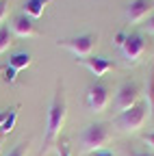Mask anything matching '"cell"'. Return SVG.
Listing matches in <instances>:
<instances>
[{"label":"cell","instance_id":"1","mask_svg":"<svg viewBox=\"0 0 154 156\" xmlns=\"http://www.w3.org/2000/svg\"><path fill=\"white\" fill-rule=\"evenodd\" d=\"M65 117H67V102H65V89H63V83L56 85V91H54V98L50 102V108H48V119H46V139H44V147H41V156L48 154L52 150V145L56 143L61 134V128L65 124Z\"/></svg>","mask_w":154,"mask_h":156},{"label":"cell","instance_id":"2","mask_svg":"<svg viewBox=\"0 0 154 156\" xmlns=\"http://www.w3.org/2000/svg\"><path fill=\"white\" fill-rule=\"evenodd\" d=\"M111 141V130L106 124H89L81 134V150L83 152H98Z\"/></svg>","mask_w":154,"mask_h":156},{"label":"cell","instance_id":"3","mask_svg":"<svg viewBox=\"0 0 154 156\" xmlns=\"http://www.w3.org/2000/svg\"><path fill=\"white\" fill-rule=\"evenodd\" d=\"M145 117H148V104L143 102H137L134 106H130L128 111H122L117 117H115V126H117L120 130L124 132H134V130H139L145 122Z\"/></svg>","mask_w":154,"mask_h":156},{"label":"cell","instance_id":"4","mask_svg":"<svg viewBox=\"0 0 154 156\" xmlns=\"http://www.w3.org/2000/svg\"><path fill=\"white\" fill-rule=\"evenodd\" d=\"M95 41H98V37L91 35V33H87V35H78V37H72V39H61L59 46L61 48H67L70 52H74L78 58H83V56H89L91 54Z\"/></svg>","mask_w":154,"mask_h":156},{"label":"cell","instance_id":"5","mask_svg":"<svg viewBox=\"0 0 154 156\" xmlns=\"http://www.w3.org/2000/svg\"><path fill=\"white\" fill-rule=\"evenodd\" d=\"M143 52H145V39L139 33L126 35V41L122 46V54L126 58V65H137L139 58L143 56Z\"/></svg>","mask_w":154,"mask_h":156},{"label":"cell","instance_id":"6","mask_svg":"<svg viewBox=\"0 0 154 156\" xmlns=\"http://www.w3.org/2000/svg\"><path fill=\"white\" fill-rule=\"evenodd\" d=\"M85 102H87V106H89L93 113L104 111V108L109 106V89H106V85H102V83H93V85H89Z\"/></svg>","mask_w":154,"mask_h":156},{"label":"cell","instance_id":"7","mask_svg":"<svg viewBox=\"0 0 154 156\" xmlns=\"http://www.w3.org/2000/svg\"><path fill=\"white\" fill-rule=\"evenodd\" d=\"M139 85L137 83H124L117 91V98H115V106H117V111H128L130 106H134L139 102Z\"/></svg>","mask_w":154,"mask_h":156},{"label":"cell","instance_id":"8","mask_svg":"<svg viewBox=\"0 0 154 156\" xmlns=\"http://www.w3.org/2000/svg\"><path fill=\"white\" fill-rule=\"evenodd\" d=\"M78 63L81 65H85L95 78H100V76H104L111 67H113V61H109V58H104V56H83V58H78Z\"/></svg>","mask_w":154,"mask_h":156},{"label":"cell","instance_id":"9","mask_svg":"<svg viewBox=\"0 0 154 156\" xmlns=\"http://www.w3.org/2000/svg\"><path fill=\"white\" fill-rule=\"evenodd\" d=\"M152 9H154V2H152V0H132V2L128 5V9H126V17L130 20L132 24H134V22H141V20H143Z\"/></svg>","mask_w":154,"mask_h":156},{"label":"cell","instance_id":"10","mask_svg":"<svg viewBox=\"0 0 154 156\" xmlns=\"http://www.w3.org/2000/svg\"><path fill=\"white\" fill-rule=\"evenodd\" d=\"M13 33L17 37H35L37 35V28L33 24V20L26 17V15H20L13 20Z\"/></svg>","mask_w":154,"mask_h":156},{"label":"cell","instance_id":"11","mask_svg":"<svg viewBox=\"0 0 154 156\" xmlns=\"http://www.w3.org/2000/svg\"><path fill=\"white\" fill-rule=\"evenodd\" d=\"M52 2V0H26L24 2V15L30 20H37L44 15V9Z\"/></svg>","mask_w":154,"mask_h":156},{"label":"cell","instance_id":"12","mask_svg":"<svg viewBox=\"0 0 154 156\" xmlns=\"http://www.w3.org/2000/svg\"><path fill=\"white\" fill-rule=\"evenodd\" d=\"M30 63H33V58H30V54H28V52H15V54L9 58V67H11L13 72L26 69Z\"/></svg>","mask_w":154,"mask_h":156},{"label":"cell","instance_id":"13","mask_svg":"<svg viewBox=\"0 0 154 156\" xmlns=\"http://www.w3.org/2000/svg\"><path fill=\"white\" fill-rule=\"evenodd\" d=\"M17 106H13L11 111H9V115H7V119L2 122V126H0V132L2 134H11L13 132V128H15V119H17Z\"/></svg>","mask_w":154,"mask_h":156},{"label":"cell","instance_id":"14","mask_svg":"<svg viewBox=\"0 0 154 156\" xmlns=\"http://www.w3.org/2000/svg\"><path fill=\"white\" fill-rule=\"evenodd\" d=\"M9 44H11V33H9L7 26H2V28H0V54L9 48Z\"/></svg>","mask_w":154,"mask_h":156},{"label":"cell","instance_id":"15","mask_svg":"<svg viewBox=\"0 0 154 156\" xmlns=\"http://www.w3.org/2000/svg\"><path fill=\"white\" fill-rule=\"evenodd\" d=\"M148 102H150V111L154 115V72L150 76V83H148Z\"/></svg>","mask_w":154,"mask_h":156},{"label":"cell","instance_id":"16","mask_svg":"<svg viewBox=\"0 0 154 156\" xmlns=\"http://www.w3.org/2000/svg\"><path fill=\"white\" fill-rule=\"evenodd\" d=\"M2 74H5V76H2V78H5V83H9V85H13V83L17 80V72H13L9 65L2 69Z\"/></svg>","mask_w":154,"mask_h":156},{"label":"cell","instance_id":"17","mask_svg":"<svg viewBox=\"0 0 154 156\" xmlns=\"http://www.w3.org/2000/svg\"><path fill=\"white\" fill-rule=\"evenodd\" d=\"M24 152H26V143H20L15 150H11L7 156H24Z\"/></svg>","mask_w":154,"mask_h":156},{"label":"cell","instance_id":"18","mask_svg":"<svg viewBox=\"0 0 154 156\" xmlns=\"http://www.w3.org/2000/svg\"><path fill=\"white\" fill-rule=\"evenodd\" d=\"M56 152H59V156H72V154H70V145H67L65 141H63V143H59Z\"/></svg>","mask_w":154,"mask_h":156},{"label":"cell","instance_id":"19","mask_svg":"<svg viewBox=\"0 0 154 156\" xmlns=\"http://www.w3.org/2000/svg\"><path fill=\"white\" fill-rule=\"evenodd\" d=\"M124 41H126V33H122V30H120L117 35H115V41H113V44L122 48V46H124Z\"/></svg>","mask_w":154,"mask_h":156},{"label":"cell","instance_id":"20","mask_svg":"<svg viewBox=\"0 0 154 156\" xmlns=\"http://www.w3.org/2000/svg\"><path fill=\"white\" fill-rule=\"evenodd\" d=\"M5 15H7V2H5V0H0V24H2Z\"/></svg>","mask_w":154,"mask_h":156},{"label":"cell","instance_id":"21","mask_svg":"<svg viewBox=\"0 0 154 156\" xmlns=\"http://www.w3.org/2000/svg\"><path fill=\"white\" fill-rule=\"evenodd\" d=\"M143 141H145L148 145H152V147H154V132H148V134H143Z\"/></svg>","mask_w":154,"mask_h":156},{"label":"cell","instance_id":"22","mask_svg":"<svg viewBox=\"0 0 154 156\" xmlns=\"http://www.w3.org/2000/svg\"><path fill=\"white\" fill-rule=\"evenodd\" d=\"M91 156H113L111 152H104V150H98V152H91Z\"/></svg>","mask_w":154,"mask_h":156},{"label":"cell","instance_id":"23","mask_svg":"<svg viewBox=\"0 0 154 156\" xmlns=\"http://www.w3.org/2000/svg\"><path fill=\"white\" fill-rule=\"evenodd\" d=\"M145 26H148V30H150V33H154V15L148 20V24H145Z\"/></svg>","mask_w":154,"mask_h":156},{"label":"cell","instance_id":"24","mask_svg":"<svg viewBox=\"0 0 154 156\" xmlns=\"http://www.w3.org/2000/svg\"><path fill=\"white\" fill-rule=\"evenodd\" d=\"M11 111V108H9ZM9 111H0V126H2V122L7 119V115H9Z\"/></svg>","mask_w":154,"mask_h":156},{"label":"cell","instance_id":"25","mask_svg":"<svg viewBox=\"0 0 154 156\" xmlns=\"http://www.w3.org/2000/svg\"><path fill=\"white\" fill-rule=\"evenodd\" d=\"M130 156H154V154H148V152H130Z\"/></svg>","mask_w":154,"mask_h":156},{"label":"cell","instance_id":"26","mask_svg":"<svg viewBox=\"0 0 154 156\" xmlns=\"http://www.w3.org/2000/svg\"><path fill=\"white\" fill-rule=\"evenodd\" d=\"M2 69H5V67H2V65H0V74H2Z\"/></svg>","mask_w":154,"mask_h":156},{"label":"cell","instance_id":"27","mask_svg":"<svg viewBox=\"0 0 154 156\" xmlns=\"http://www.w3.org/2000/svg\"><path fill=\"white\" fill-rule=\"evenodd\" d=\"M0 147H2V143H0Z\"/></svg>","mask_w":154,"mask_h":156},{"label":"cell","instance_id":"28","mask_svg":"<svg viewBox=\"0 0 154 156\" xmlns=\"http://www.w3.org/2000/svg\"><path fill=\"white\" fill-rule=\"evenodd\" d=\"M152 2H154V0H152Z\"/></svg>","mask_w":154,"mask_h":156}]
</instances>
